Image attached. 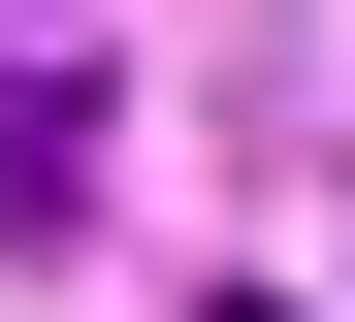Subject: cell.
I'll return each instance as SVG.
<instances>
[{"mask_svg": "<svg viewBox=\"0 0 355 322\" xmlns=\"http://www.w3.org/2000/svg\"><path fill=\"white\" fill-rule=\"evenodd\" d=\"M97 193V64H0V226H65Z\"/></svg>", "mask_w": 355, "mask_h": 322, "instance_id": "obj_1", "label": "cell"}]
</instances>
